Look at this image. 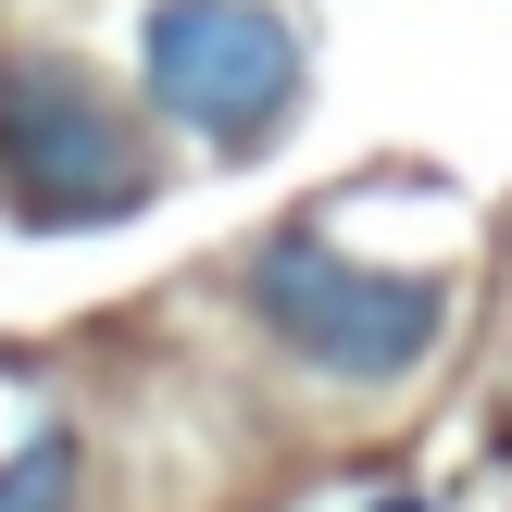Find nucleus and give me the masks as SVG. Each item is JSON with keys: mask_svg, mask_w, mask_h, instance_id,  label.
Returning a JSON list of instances; mask_svg holds the SVG:
<instances>
[{"mask_svg": "<svg viewBox=\"0 0 512 512\" xmlns=\"http://www.w3.org/2000/svg\"><path fill=\"white\" fill-rule=\"evenodd\" d=\"M250 313L288 363L338 375V388H400L425 350L450 338V275H400V263H350L338 238L288 225L250 250Z\"/></svg>", "mask_w": 512, "mask_h": 512, "instance_id": "f257e3e1", "label": "nucleus"}, {"mask_svg": "<svg viewBox=\"0 0 512 512\" xmlns=\"http://www.w3.org/2000/svg\"><path fill=\"white\" fill-rule=\"evenodd\" d=\"M375 512H438V500H375Z\"/></svg>", "mask_w": 512, "mask_h": 512, "instance_id": "39448f33", "label": "nucleus"}, {"mask_svg": "<svg viewBox=\"0 0 512 512\" xmlns=\"http://www.w3.org/2000/svg\"><path fill=\"white\" fill-rule=\"evenodd\" d=\"M75 475H88L75 425H25L13 463H0V512H75Z\"/></svg>", "mask_w": 512, "mask_h": 512, "instance_id": "20e7f679", "label": "nucleus"}, {"mask_svg": "<svg viewBox=\"0 0 512 512\" xmlns=\"http://www.w3.org/2000/svg\"><path fill=\"white\" fill-rule=\"evenodd\" d=\"M0 200L38 238H88V225L150 213V150L75 50H13L0 63Z\"/></svg>", "mask_w": 512, "mask_h": 512, "instance_id": "f03ea898", "label": "nucleus"}, {"mask_svg": "<svg viewBox=\"0 0 512 512\" xmlns=\"http://www.w3.org/2000/svg\"><path fill=\"white\" fill-rule=\"evenodd\" d=\"M300 75H313V50H300V25L275 0H150L138 13L150 113L213 138V150H263L300 113Z\"/></svg>", "mask_w": 512, "mask_h": 512, "instance_id": "7ed1b4c3", "label": "nucleus"}]
</instances>
